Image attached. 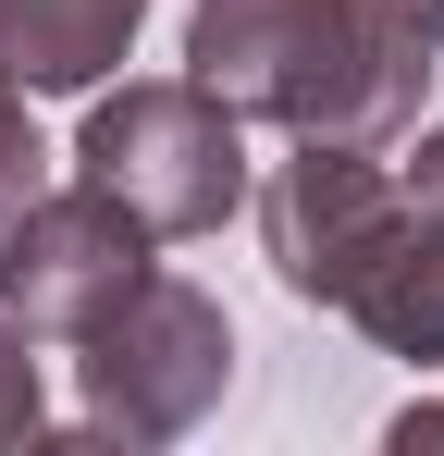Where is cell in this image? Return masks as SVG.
Segmentation results:
<instances>
[{
	"label": "cell",
	"mask_w": 444,
	"mask_h": 456,
	"mask_svg": "<svg viewBox=\"0 0 444 456\" xmlns=\"http://www.w3.org/2000/svg\"><path fill=\"white\" fill-rule=\"evenodd\" d=\"M432 37L395 0H198L185 12V75L222 111L272 136H333V149H395L432 99Z\"/></svg>",
	"instance_id": "6da1fadb"
},
{
	"label": "cell",
	"mask_w": 444,
	"mask_h": 456,
	"mask_svg": "<svg viewBox=\"0 0 444 456\" xmlns=\"http://www.w3.org/2000/svg\"><path fill=\"white\" fill-rule=\"evenodd\" d=\"M222 382H234V321H222V297L185 284V272H136L124 297L74 333V395H86V419L62 432V456L185 444V432L222 407Z\"/></svg>",
	"instance_id": "7a4b0ae2"
},
{
	"label": "cell",
	"mask_w": 444,
	"mask_h": 456,
	"mask_svg": "<svg viewBox=\"0 0 444 456\" xmlns=\"http://www.w3.org/2000/svg\"><path fill=\"white\" fill-rule=\"evenodd\" d=\"M74 173L99 198H124L160 247L222 234L259 185H247V111H222L198 75H124L86 86V124H74Z\"/></svg>",
	"instance_id": "3957f363"
},
{
	"label": "cell",
	"mask_w": 444,
	"mask_h": 456,
	"mask_svg": "<svg viewBox=\"0 0 444 456\" xmlns=\"http://www.w3.org/2000/svg\"><path fill=\"white\" fill-rule=\"evenodd\" d=\"M395 160L382 149H333V136H296V160L259 173V247H272V284L296 308H346L370 284V259L395 247Z\"/></svg>",
	"instance_id": "277c9868"
},
{
	"label": "cell",
	"mask_w": 444,
	"mask_h": 456,
	"mask_svg": "<svg viewBox=\"0 0 444 456\" xmlns=\"http://www.w3.org/2000/svg\"><path fill=\"white\" fill-rule=\"evenodd\" d=\"M148 247H160V234H148L124 198H99L86 173H74V185H37V198L12 210V234H0V308H12L37 346H74L136 272H160Z\"/></svg>",
	"instance_id": "5b68a950"
},
{
	"label": "cell",
	"mask_w": 444,
	"mask_h": 456,
	"mask_svg": "<svg viewBox=\"0 0 444 456\" xmlns=\"http://www.w3.org/2000/svg\"><path fill=\"white\" fill-rule=\"evenodd\" d=\"M148 0H0V62L25 99H86L124 75Z\"/></svg>",
	"instance_id": "8992f818"
},
{
	"label": "cell",
	"mask_w": 444,
	"mask_h": 456,
	"mask_svg": "<svg viewBox=\"0 0 444 456\" xmlns=\"http://www.w3.org/2000/svg\"><path fill=\"white\" fill-rule=\"evenodd\" d=\"M382 358H407V370H444V198H407L395 210V247L370 259V284L346 297Z\"/></svg>",
	"instance_id": "52a82bcc"
},
{
	"label": "cell",
	"mask_w": 444,
	"mask_h": 456,
	"mask_svg": "<svg viewBox=\"0 0 444 456\" xmlns=\"http://www.w3.org/2000/svg\"><path fill=\"white\" fill-rule=\"evenodd\" d=\"M50 432V370H37V333L0 308V444H37Z\"/></svg>",
	"instance_id": "ba28073f"
},
{
	"label": "cell",
	"mask_w": 444,
	"mask_h": 456,
	"mask_svg": "<svg viewBox=\"0 0 444 456\" xmlns=\"http://www.w3.org/2000/svg\"><path fill=\"white\" fill-rule=\"evenodd\" d=\"M50 185V149H37V124L25 111H0V234H12V210Z\"/></svg>",
	"instance_id": "9c48e42d"
},
{
	"label": "cell",
	"mask_w": 444,
	"mask_h": 456,
	"mask_svg": "<svg viewBox=\"0 0 444 456\" xmlns=\"http://www.w3.org/2000/svg\"><path fill=\"white\" fill-rule=\"evenodd\" d=\"M382 444H395V456H444V395L395 407V419H382Z\"/></svg>",
	"instance_id": "30bf717a"
},
{
	"label": "cell",
	"mask_w": 444,
	"mask_h": 456,
	"mask_svg": "<svg viewBox=\"0 0 444 456\" xmlns=\"http://www.w3.org/2000/svg\"><path fill=\"white\" fill-rule=\"evenodd\" d=\"M395 12H407V25H420V37L444 50V0H395Z\"/></svg>",
	"instance_id": "8fae6325"
}]
</instances>
